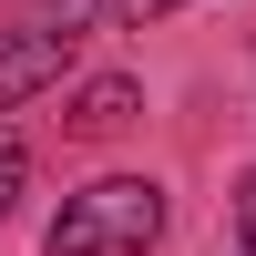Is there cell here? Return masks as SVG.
I'll return each instance as SVG.
<instances>
[{
    "label": "cell",
    "instance_id": "1",
    "mask_svg": "<svg viewBox=\"0 0 256 256\" xmlns=\"http://www.w3.org/2000/svg\"><path fill=\"white\" fill-rule=\"evenodd\" d=\"M154 236H164V184L154 174H102L52 216V256H144Z\"/></svg>",
    "mask_w": 256,
    "mask_h": 256
},
{
    "label": "cell",
    "instance_id": "2",
    "mask_svg": "<svg viewBox=\"0 0 256 256\" xmlns=\"http://www.w3.org/2000/svg\"><path fill=\"white\" fill-rule=\"evenodd\" d=\"M72 41H82V10H62V20H20V31L0 41V102H31L41 82L72 62Z\"/></svg>",
    "mask_w": 256,
    "mask_h": 256
},
{
    "label": "cell",
    "instance_id": "3",
    "mask_svg": "<svg viewBox=\"0 0 256 256\" xmlns=\"http://www.w3.org/2000/svg\"><path fill=\"white\" fill-rule=\"evenodd\" d=\"M134 123V82H82L72 92V134H123Z\"/></svg>",
    "mask_w": 256,
    "mask_h": 256
},
{
    "label": "cell",
    "instance_id": "4",
    "mask_svg": "<svg viewBox=\"0 0 256 256\" xmlns=\"http://www.w3.org/2000/svg\"><path fill=\"white\" fill-rule=\"evenodd\" d=\"M10 195H20V144L0 134V216H10Z\"/></svg>",
    "mask_w": 256,
    "mask_h": 256
},
{
    "label": "cell",
    "instance_id": "5",
    "mask_svg": "<svg viewBox=\"0 0 256 256\" xmlns=\"http://www.w3.org/2000/svg\"><path fill=\"white\" fill-rule=\"evenodd\" d=\"M236 236H246V256H256V174L236 184Z\"/></svg>",
    "mask_w": 256,
    "mask_h": 256
},
{
    "label": "cell",
    "instance_id": "6",
    "mask_svg": "<svg viewBox=\"0 0 256 256\" xmlns=\"http://www.w3.org/2000/svg\"><path fill=\"white\" fill-rule=\"evenodd\" d=\"M113 10L134 20V31H144V20H164V10H174V0H113Z\"/></svg>",
    "mask_w": 256,
    "mask_h": 256
}]
</instances>
